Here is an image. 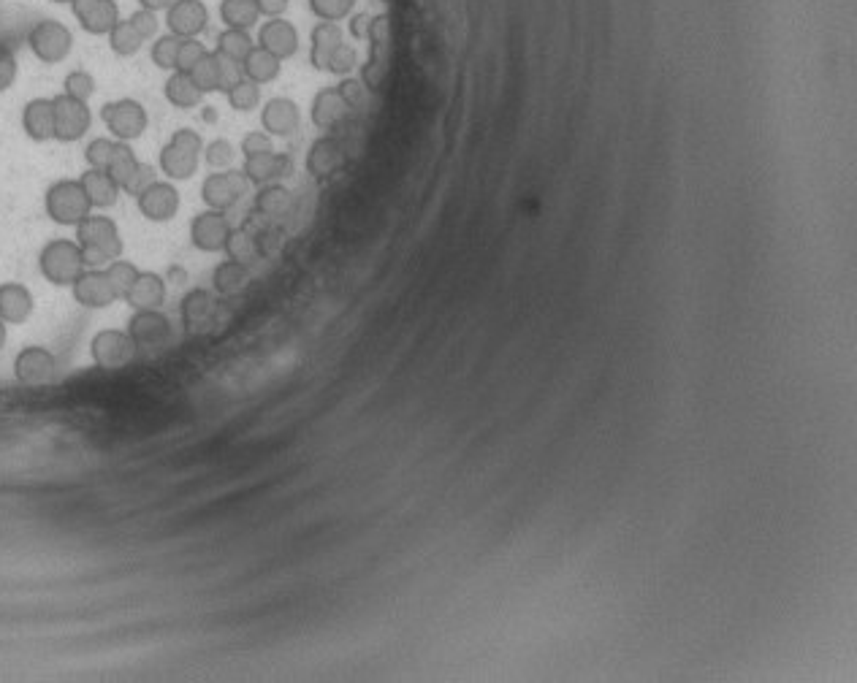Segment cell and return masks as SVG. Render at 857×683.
Listing matches in <instances>:
<instances>
[{
    "instance_id": "1",
    "label": "cell",
    "mask_w": 857,
    "mask_h": 683,
    "mask_svg": "<svg viewBox=\"0 0 857 683\" xmlns=\"http://www.w3.org/2000/svg\"><path fill=\"white\" fill-rule=\"evenodd\" d=\"M76 242L82 247L87 269H106L112 261L123 258V236L112 217L90 212L76 225Z\"/></svg>"
},
{
    "instance_id": "2",
    "label": "cell",
    "mask_w": 857,
    "mask_h": 683,
    "mask_svg": "<svg viewBox=\"0 0 857 683\" xmlns=\"http://www.w3.org/2000/svg\"><path fill=\"white\" fill-rule=\"evenodd\" d=\"M85 269L82 247L76 239H52L38 253V272L55 288H71Z\"/></svg>"
},
{
    "instance_id": "3",
    "label": "cell",
    "mask_w": 857,
    "mask_h": 683,
    "mask_svg": "<svg viewBox=\"0 0 857 683\" xmlns=\"http://www.w3.org/2000/svg\"><path fill=\"white\" fill-rule=\"evenodd\" d=\"M201 152H204L201 133L193 131V128H179V131H174L169 144L163 147L161 155H158V169L171 182H185L198 171Z\"/></svg>"
},
{
    "instance_id": "4",
    "label": "cell",
    "mask_w": 857,
    "mask_h": 683,
    "mask_svg": "<svg viewBox=\"0 0 857 683\" xmlns=\"http://www.w3.org/2000/svg\"><path fill=\"white\" fill-rule=\"evenodd\" d=\"M44 209H47V217L52 223L66 225V228H76L82 223L93 206L87 201L85 188L79 179H57L47 188L44 193Z\"/></svg>"
},
{
    "instance_id": "5",
    "label": "cell",
    "mask_w": 857,
    "mask_h": 683,
    "mask_svg": "<svg viewBox=\"0 0 857 683\" xmlns=\"http://www.w3.org/2000/svg\"><path fill=\"white\" fill-rule=\"evenodd\" d=\"M101 120H104L106 131L112 133V139L125 141V144L142 139L147 125H150L147 109L136 98H117V101L104 103Z\"/></svg>"
},
{
    "instance_id": "6",
    "label": "cell",
    "mask_w": 857,
    "mask_h": 683,
    "mask_svg": "<svg viewBox=\"0 0 857 683\" xmlns=\"http://www.w3.org/2000/svg\"><path fill=\"white\" fill-rule=\"evenodd\" d=\"M28 47L36 55V60L55 66L63 63L71 49H74V33L60 22V19H41L28 33Z\"/></svg>"
},
{
    "instance_id": "7",
    "label": "cell",
    "mask_w": 857,
    "mask_h": 683,
    "mask_svg": "<svg viewBox=\"0 0 857 683\" xmlns=\"http://www.w3.org/2000/svg\"><path fill=\"white\" fill-rule=\"evenodd\" d=\"M52 106H55V139L63 141V144H71V141H79L90 131L93 125V112L87 101H79V98H71V95L60 93L52 98Z\"/></svg>"
},
{
    "instance_id": "8",
    "label": "cell",
    "mask_w": 857,
    "mask_h": 683,
    "mask_svg": "<svg viewBox=\"0 0 857 683\" xmlns=\"http://www.w3.org/2000/svg\"><path fill=\"white\" fill-rule=\"evenodd\" d=\"M250 182H247L245 171L226 169L217 171V174H209L201 185V198L207 209H217V212H228L231 206L239 204V198L245 196Z\"/></svg>"
},
{
    "instance_id": "9",
    "label": "cell",
    "mask_w": 857,
    "mask_h": 683,
    "mask_svg": "<svg viewBox=\"0 0 857 683\" xmlns=\"http://www.w3.org/2000/svg\"><path fill=\"white\" fill-rule=\"evenodd\" d=\"M136 350L139 347L133 345L128 331H117V328L98 331L90 342V356H93L95 366H101V369H123L136 358Z\"/></svg>"
},
{
    "instance_id": "10",
    "label": "cell",
    "mask_w": 857,
    "mask_h": 683,
    "mask_svg": "<svg viewBox=\"0 0 857 683\" xmlns=\"http://www.w3.org/2000/svg\"><path fill=\"white\" fill-rule=\"evenodd\" d=\"M228 234H231V223H228L226 212L204 209L190 220V242L201 253H223Z\"/></svg>"
},
{
    "instance_id": "11",
    "label": "cell",
    "mask_w": 857,
    "mask_h": 683,
    "mask_svg": "<svg viewBox=\"0 0 857 683\" xmlns=\"http://www.w3.org/2000/svg\"><path fill=\"white\" fill-rule=\"evenodd\" d=\"M179 204H182V198H179V190L174 188L171 179L169 182L155 179L150 188L136 196L139 212H142V217H147L150 223H169V220H174L179 212Z\"/></svg>"
},
{
    "instance_id": "12",
    "label": "cell",
    "mask_w": 857,
    "mask_h": 683,
    "mask_svg": "<svg viewBox=\"0 0 857 683\" xmlns=\"http://www.w3.org/2000/svg\"><path fill=\"white\" fill-rule=\"evenodd\" d=\"M71 14L90 36H109V30L123 19L117 0H74Z\"/></svg>"
},
{
    "instance_id": "13",
    "label": "cell",
    "mask_w": 857,
    "mask_h": 683,
    "mask_svg": "<svg viewBox=\"0 0 857 683\" xmlns=\"http://www.w3.org/2000/svg\"><path fill=\"white\" fill-rule=\"evenodd\" d=\"M57 375V358L41 345L22 347L14 358V377L22 385H44Z\"/></svg>"
},
{
    "instance_id": "14",
    "label": "cell",
    "mask_w": 857,
    "mask_h": 683,
    "mask_svg": "<svg viewBox=\"0 0 857 683\" xmlns=\"http://www.w3.org/2000/svg\"><path fill=\"white\" fill-rule=\"evenodd\" d=\"M128 337L139 347H161L171 339V323L161 309H133L128 320Z\"/></svg>"
},
{
    "instance_id": "15",
    "label": "cell",
    "mask_w": 857,
    "mask_h": 683,
    "mask_svg": "<svg viewBox=\"0 0 857 683\" xmlns=\"http://www.w3.org/2000/svg\"><path fill=\"white\" fill-rule=\"evenodd\" d=\"M209 25L204 0H174L166 9V28L177 38H198Z\"/></svg>"
},
{
    "instance_id": "16",
    "label": "cell",
    "mask_w": 857,
    "mask_h": 683,
    "mask_svg": "<svg viewBox=\"0 0 857 683\" xmlns=\"http://www.w3.org/2000/svg\"><path fill=\"white\" fill-rule=\"evenodd\" d=\"M71 293H74L76 304L85 309H106L112 307L114 301H120L104 269H85L71 285Z\"/></svg>"
},
{
    "instance_id": "17",
    "label": "cell",
    "mask_w": 857,
    "mask_h": 683,
    "mask_svg": "<svg viewBox=\"0 0 857 683\" xmlns=\"http://www.w3.org/2000/svg\"><path fill=\"white\" fill-rule=\"evenodd\" d=\"M245 177L250 185H258V188H264V185H272V182H280V179L291 177L293 174V160L291 155H285V152H258V155H250V158H245Z\"/></svg>"
},
{
    "instance_id": "18",
    "label": "cell",
    "mask_w": 857,
    "mask_h": 683,
    "mask_svg": "<svg viewBox=\"0 0 857 683\" xmlns=\"http://www.w3.org/2000/svg\"><path fill=\"white\" fill-rule=\"evenodd\" d=\"M258 47L272 52V55L280 57V60L293 57L296 55V49H299V30L285 17L266 19L261 30H258Z\"/></svg>"
},
{
    "instance_id": "19",
    "label": "cell",
    "mask_w": 857,
    "mask_h": 683,
    "mask_svg": "<svg viewBox=\"0 0 857 683\" xmlns=\"http://www.w3.org/2000/svg\"><path fill=\"white\" fill-rule=\"evenodd\" d=\"M261 125L269 136H293L302 125V112L291 98H272L261 109Z\"/></svg>"
},
{
    "instance_id": "20",
    "label": "cell",
    "mask_w": 857,
    "mask_h": 683,
    "mask_svg": "<svg viewBox=\"0 0 857 683\" xmlns=\"http://www.w3.org/2000/svg\"><path fill=\"white\" fill-rule=\"evenodd\" d=\"M22 131L30 141H44L55 139V106H52V98H33V101L25 103L22 109Z\"/></svg>"
},
{
    "instance_id": "21",
    "label": "cell",
    "mask_w": 857,
    "mask_h": 683,
    "mask_svg": "<svg viewBox=\"0 0 857 683\" xmlns=\"http://www.w3.org/2000/svg\"><path fill=\"white\" fill-rule=\"evenodd\" d=\"M33 309H36L33 293H30L22 282H3V285H0V320H3L6 326L28 323Z\"/></svg>"
},
{
    "instance_id": "22",
    "label": "cell",
    "mask_w": 857,
    "mask_h": 683,
    "mask_svg": "<svg viewBox=\"0 0 857 683\" xmlns=\"http://www.w3.org/2000/svg\"><path fill=\"white\" fill-rule=\"evenodd\" d=\"M345 163V150L337 139L331 136H321L312 141L310 152H307V171L315 179H329L331 174H337Z\"/></svg>"
},
{
    "instance_id": "23",
    "label": "cell",
    "mask_w": 857,
    "mask_h": 683,
    "mask_svg": "<svg viewBox=\"0 0 857 683\" xmlns=\"http://www.w3.org/2000/svg\"><path fill=\"white\" fill-rule=\"evenodd\" d=\"M179 312H182V326L188 334H196V331H204V328L215 320L217 312V301L215 296L204 288H196L190 291L182 304H179Z\"/></svg>"
},
{
    "instance_id": "24",
    "label": "cell",
    "mask_w": 857,
    "mask_h": 683,
    "mask_svg": "<svg viewBox=\"0 0 857 683\" xmlns=\"http://www.w3.org/2000/svg\"><path fill=\"white\" fill-rule=\"evenodd\" d=\"M348 112H350V106L342 101V95L337 93V87H326V90H321V93L315 95L310 114H312V122H315V128H321V131H334V128H340L342 122L348 120Z\"/></svg>"
},
{
    "instance_id": "25",
    "label": "cell",
    "mask_w": 857,
    "mask_h": 683,
    "mask_svg": "<svg viewBox=\"0 0 857 683\" xmlns=\"http://www.w3.org/2000/svg\"><path fill=\"white\" fill-rule=\"evenodd\" d=\"M123 301L133 309H161L166 301V280L155 272H139Z\"/></svg>"
},
{
    "instance_id": "26",
    "label": "cell",
    "mask_w": 857,
    "mask_h": 683,
    "mask_svg": "<svg viewBox=\"0 0 857 683\" xmlns=\"http://www.w3.org/2000/svg\"><path fill=\"white\" fill-rule=\"evenodd\" d=\"M82 188H85V196L90 201L93 209H109V206L117 204L120 198V185L114 182L104 169H87L82 177Z\"/></svg>"
},
{
    "instance_id": "27",
    "label": "cell",
    "mask_w": 857,
    "mask_h": 683,
    "mask_svg": "<svg viewBox=\"0 0 857 683\" xmlns=\"http://www.w3.org/2000/svg\"><path fill=\"white\" fill-rule=\"evenodd\" d=\"M345 36H342V28L337 22H321L312 30V49H310V63L312 68L318 71H329V60L331 55L337 52Z\"/></svg>"
},
{
    "instance_id": "28",
    "label": "cell",
    "mask_w": 857,
    "mask_h": 683,
    "mask_svg": "<svg viewBox=\"0 0 857 683\" xmlns=\"http://www.w3.org/2000/svg\"><path fill=\"white\" fill-rule=\"evenodd\" d=\"M247 285H250V269L245 263H236L228 258V261L217 263L215 272H212V288H215L217 296L234 299L239 293H245Z\"/></svg>"
},
{
    "instance_id": "29",
    "label": "cell",
    "mask_w": 857,
    "mask_h": 683,
    "mask_svg": "<svg viewBox=\"0 0 857 683\" xmlns=\"http://www.w3.org/2000/svg\"><path fill=\"white\" fill-rule=\"evenodd\" d=\"M280 57H274L272 52H266V49H261L258 44L253 47V52L245 57V63H242V68H245V76L250 79V82H255V85H266V82H272V79H277L280 76Z\"/></svg>"
},
{
    "instance_id": "30",
    "label": "cell",
    "mask_w": 857,
    "mask_h": 683,
    "mask_svg": "<svg viewBox=\"0 0 857 683\" xmlns=\"http://www.w3.org/2000/svg\"><path fill=\"white\" fill-rule=\"evenodd\" d=\"M391 63V44H369V57L361 68V85L367 90H380L388 76Z\"/></svg>"
},
{
    "instance_id": "31",
    "label": "cell",
    "mask_w": 857,
    "mask_h": 683,
    "mask_svg": "<svg viewBox=\"0 0 857 683\" xmlns=\"http://www.w3.org/2000/svg\"><path fill=\"white\" fill-rule=\"evenodd\" d=\"M201 98H204V93L198 90L196 85H193V79H190L188 74H182V71H171V76L166 79V101L171 103V106H177V109H196L198 103H201Z\"/></svg>"
},
{
    "instance_id": "32",
    "label": "cell",
    "mask_w": 857,
    "mask_h": 683,
    "mask_svg": "<svg viewBox=\"0 0 857 683\" xmlns=\"http://www.w3.org/2000/svg\"><path fill=\"white\" fill-rule=\"evenodd\" d=\"M220 19L226 28L250 30L261 19L255 0H220Z\"/></svg>"
},
{
    "instance_id": "33",
    "label": "cell",
    "mask_w": 857,
    "mask_h": 683,
    "mask_svg": "<svg viewBox=\"0 0 857 683\" xmlns=\"http://www.w3.org/2000/svg\"><path fill=\"white\" fill-rule=\"evenodd\" d=\"M144 44H147V41H144L139 30L133 28L131 19H120V22L109 30V49H112L117 57L139 55V49H142Z\"/></svg>"
},
{
    "instance_id": "34",
    "label": "cell",
    "mask_w": 857,
    "mask_h": 683,
    "mask_svg": "<svg viewBox=\"0 0 857 683\" xmlns=\"http://www.w3.org/2000/svg\"><path fill=\"white\" fill-rule=\"evenodd\" d=\"M288 206H291V193L283 185H277V182L264 185V188L258 190V196H255V212L264 217H283L288 212Z\"/></svg>"
},
{
    "instance_id": "35",
    "label": "cell",
    "mask_w": 857,
    "mask_h": 683,
    "mask_svg": "<svg viewBox=\"0 0 857 683\" xmlns=\"http://www.w3.org/2000/svg\"><path fill=\"white\" fill-rule=\"evenodd\" d=\"M223 253L236 263H253L258 255H261V247H258V239H255L247 228H231V234L226 239V247Z\"/></svg>"
},
{
    "instance_id": "36",
    "label": "cell",
    "mask_w": 857,
    "mask_h": 683,
    "mask_svg": "<svg viewBox=\"0 0 857 683\" xmlns=\"http://www.w3.org/2000/svg\"><path fill=\"white\" fill-rule=\"evenodd\" d=\"M253 38H250V33L247 30H234V28H226L220 36H217L215 41V52L217 55H226L231 57V60H236V63H245V57L253 52Z\"/></svg>"
},
{
    "instance_id": "37",
    "label": "cell",
    "mask_w": 857,
    "mask_h": 683,
    "mask_svg": "<svg viewBox=\"0 0 857 683\" xmlns=\"http://www.w3.org/2000/svg\"><path fill=\"white\" fill-rule=\"evenodd\" d=\"M139 163L142 160L136 158V152L131 150V144H125V141H117V150H114L112 160H109V166H106V174L120 185V190L128 185V179L133 177V171L139 169Z\"/></svg>"
},
{
    "instance_id": "38",
    "label": "cell",
    "mask_w": 857,
    "mask_h": 683,
    "mask_svg": "<svg viewBox=\"0 0 857 683\" xmlns=\"http://www.w3.org/2000/svg\"><path fill=\"white\" fill-rule=\"evenodd\" d=\"M188 76L193 79V85L201 90V93H220V85H217V57L215 52H207V55L198 60L196 66L190 68Z\"/></svg>"
},
{
    "instance_id": "39",
    "label": "cell",
    "mask_w": 857,
    "mask_h": 683,
    "mask_svg": "<svg viewBox=\"0 0 857 683\" xmlns=\"http://www.w3.org/2000/svg\"><path fill=\"white\" fill-rule=\"evenodd\" d=\"M226 98L234 112H253V109H258V103H261V85H255V82H250L245 76L239 85L228 90Z\"/></svg>"
},
{
    "instance_id": "40",
    "label": "cell",
    "mask_w": 857,
    "mask_h": 683,
    "mask_svg": "<svg viewBox=\"0 0 857 683\" xmlns=\"http://www.w3.org/2000/svg\"><path fill=\"white\" fill-rule=\"evenodd\" d=\"M177 52H179V38L171 36V33H163V36H155L150 44V57L155 66L161 71H174V63H177Z\"/></svg>"
},
{
    "instance_id": "41",
    "label": "cell",
    "mask_w": 857,
    "mask_h": 683,
    "mask_svg": "<svg viewBox=\"0 0 857 683\" xmlns=\"http://www.w3.org/2000/svg\"><path fill=\"white\" fill-rule=\"evenodd\" d=\"M104 272H106V277H109V282H112V288H114V293H117V299H125V293H128V288L133 285V280L139 277V269H136V263L123 261V258H117V261L109 263Z\"/></svg>"
},
{
    "instance_id": "42",
    "label": "cell",
    "mask_w": 857,
    "mask_h": 683,
    "mask_svg": "<svg viewBox=\"0 0 857 683\" xmlns=\"http://www.w3.org/2000/svg\"><path fill=\"white\" fill-rule=\"evenodd\" d=\"M310 11L321 22H340V19L350 17L356 9V0H307Z\"/></svg>"
},
{
    "instance_id": "43",
    "label": "cell",
    "mask_w": 857,
    "mask_h": 683,
    "mask_svg": "<svg viewBox=\"0 0 857 683\" xmlns=\"http://www.w3.org/2000/svg\"><path fill=\"white\" fill-rule=\"evenodd\" d=\"M234 158H236L234 144H231L228 139H215V141H209V144H204V160H207L209 169H215V171L231 169Z\"/></svg>"
},
{
    "instance_id": "44",
    "label": "cell",
    "mask_w": 857,
    "mask_h": 683,
    "mask_svg": "<svg viewBox=\"0 0 857 683\" xmlns=\"http://www.w3.org/2000/svg\"><path fill=\"white\" fill-rule=\"evenodd\" d=\"M63 93L71 95V98H79V101H90L95 95V76L82 71V68H76L63 79Z\"/></svg>"
},
{
    "instance_id": "45",
    "label": "cell",
    "mask_w": 857,
    "mask_h": 683,
    "mask_svg": "<svg viewBox=\"0 0 857 683\" xmlns=\"http://www.w3.org/2000/svg\"><path fill=\"white\" fill-rule=\"evenodd\" d=\"M114 150H117V141L114 139H106V136H101V139H93L90 144L85 147V160H87V169H104L109 166V160H112Z\"/></svg>"
},
{
    "instance_id": "46",
    "label": "cell",
    "mask_w": 857,
    "mask_h": 683,
    "mask_svg": "<svg viewBox=\"0 0 857 683\" xmlns=\"http://www.w3.org/2000/svg\"><path fill=\"white\" fill-rule=\"evenodd\" d=\"M215 52V49H212ZM217 85H220V93H228L231 87L239 85L242 79H245V68H242V63H236V60H231V57L226 55H217Z\"/></svg>"
},
{
    "instance_id": "47",
    "label": "cell",
    "mask_w": 857,
    "mask_h": 683,
    "mask_svg": "<svg viewBox=\"0 0 857 683\" xmlns=\"http://www.w3.org/2000/svg\"><path fill=\"white\" fill-rule=\"evenodd\" d=\"M209 49L198 41V38H179V52H177V63H174V71H182L188 74L190 68L196 66L201 57L207 55Z\"/></svg>"
},
{
    "instance_id": "48",
    "label": "cell",
    "mask_w": 857,
    "mask_h": 683,
    "mask_svg": "<svg viewBox=\"0 0 857 683\" xmlns=\"http://www.w3.org/2000/svg\"><path fill=\"white\" fill-rule=\"evenodd\" d=\"M17 74H19V63H17V55H14V49H11L6 41H0V93H6V90L14 87Z\"/></svg>"
},
{
    "instance_id": "49",
    "label": "cell",
    "mask_w": 857,
    "mask_h": 683,
    "mask_svg": "<svg viewBox=\"0 0 857 683\" xmlns=\"http://www.w3.org/2000/svg\"><path fill=\"white\" fill-rule=\"evenodd\" d=\"M358 66V52L353 44H345L342 41L340 47H337V52L331 55L329 60V74H337V76H348L353 68Z\"/></svg>"
},
{
    "instance_id": "50",
    "label": "cell",
    "mask_w": 857,
    "mask_h": 683,
    "mask_svg": "<svg viewBox=\"0 0 857 683\" xmlns=\"http://www.w3.org/2000/svg\"><path fill=\"white\" fill-rule=\"evenodd\" d=\"M128 19H131L133 28L142 33L144 41H152L155 36H161V19H158V14H155V11L136 9Z\"/></svg>"
},
{
    "instance_id": "51",
    "label": "cell",
    "mask_w": 857,
    "mask_h": 683,
    "mask_svg": "<svg viewBox=\"0 0 857 683\" xmlns=\"http://www.w3.org/2000/svg\"><path fill=\"white\" fill-rule=\"evenodd\" d=\"M337 93L342 95V101L348 103L350 109H358L367 101V87L361 85V79H353V76H342V82L337 85Z\"/></svg>"
},
{
    "instance_id": "52",
    "label": "cell",
    "mask_w": 857,
    "mask_h": 683,
    "mask_svg": "<svg viewBox=\"0 0 857 683\" xmlns=\"http://www.w3.org/2000/svg\"><path fill=\"white\" fill-rule=\"evenodd\" d=\"M158 179V169L155 166H150V163H139V169L133 171V177L128 179V185H125V193L128 196H139V193H144V190L150 188L152 182Z\"/></svg>"
},
{
    "instance_id": "53",
    "label": "cell",
    "mask_w": 857,
    "mask_h": 683,
    "mask_svg": "<svg viewBox=\"0 0 857 683\" xmlns=\"http://www.w3.org/2000/svg\"><path fill=\"white\" fill-rule=\"evenodd\" d=\"M367 41L369 44H391V19H388V14H377V17H372Z\"/></svg>"
},
{
    "instance_id": "54",
    "label": "cell",
    "mask_w": 857,
    "mask_h": 683,
    "mask_svg": "<svg viewBox=\"0 0 857 683\" xmlns=\"http://www.w3.org/2000/svg\"><path fill=\"white\" fill-rule=\"evenodd\" d=\"M269 150H272V139H269V133L266 131H253V133H247L245 139H242V152H245V158L258 155V152H269Z\"/></svg>"
},
{
    "instance_id": "55",
    "label": "cell",
    "mask_w": 857,
    "mask_h": 683,
    "mask_svg": "<svg viewBox=\"0 0 857 683\" xmlns=\"http://www.w3.org/2000/svg\"><path fill=\"white\" fill-rule=\"evenodd\" d=\"M288 3L291 0H255V6H258V11H261V17H283L285 11H288Z\"/></svg>"
},
{
    "instance_id": "56",
    "label": "cell",
    "mask_w": 857,
    "mask_h": 683,
    "mask_svg": "<svg viewBox=\"0 0 857 683\" xmlns=\"http://www.w3.org/2000/svg\"><path fill=\"white\" fill-rule=\"evenodd\" d=\"M369 25H372V17H369V14H356V17L350 19V36L367 41Z\"/></svg>"
},
{
    "instance_id": "57",
    "label": "cell",
    "mask_w": 857,
    "mask_h": 683,
    "mask_svg": "<svg viewBox=\"0 0 857 683\" xmlns=\"http://www.w3.org/2000/svg\"><path fill=\"white\" fill-rule=\"evenodd\" d=\"M174 3V0H139V9H147V11H155V14H161V11H166Z\"/></svg>"
},
{
    "instance_id": "58",
    "label": "cell",
    "mask_w": 857,
    "mask_h": 683,
    "mask_svg": "<svg viewBox=\"0 0 857 683\" xmlns=\"http://www.w3.org/2000/svg\"><path fill=\"white\" fill-rule=\"evenodd\" d=\"M6 339H9V328H6V323L0 320V350L6 347Z\"/></svg>"
},
{
    "instance_id": "59",
    "label": "cell",
    "mask_w": 857,
    "mask_h": 683,
    "mask_svg": "<svg viewBox=\"0 0 857 683\" xmlns=\"http://www.w3.org/2000/svg\"><path fill=\"white\" fill-rule=\"evenodd\" d=\"M52 3H57V6H71L74 0H52Z\"/></svg>"
},
{
    "instance_id": "60",
    "label": "cell",
    "mask_w": 857,
    "mask_h": 683,
    "mask_svg": "<svg viewBox=\"0 0 857 683\" xmlns=\"http://www.w3.org/2000/svg\"><path fill=\"white\" fill-rule=\"evenodd\" d=\"M383 3H391V0H383Z\"/></svg>"
}]
</instances>
